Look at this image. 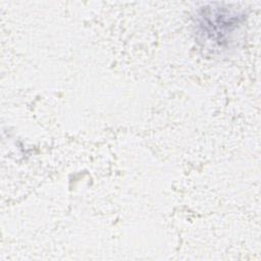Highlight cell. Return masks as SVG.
<instances>
[{
  "instance_id": "6da1fadb",
  "label": "cell",
  "mask_w": 261,
  "mask_h": 261,
  "mask_svg": "<svg viewBox=\"0 0 261 261\" xmlns=\"http://www.w3.org/2000/svg\"><path fill=\"white\" fill-rule=\"evenodd\" d=\"M245 21L244 13L220 4H208L198 10L197 34L207 46L217 50L227 49Z\"/></svg>"
}]
</instances>
